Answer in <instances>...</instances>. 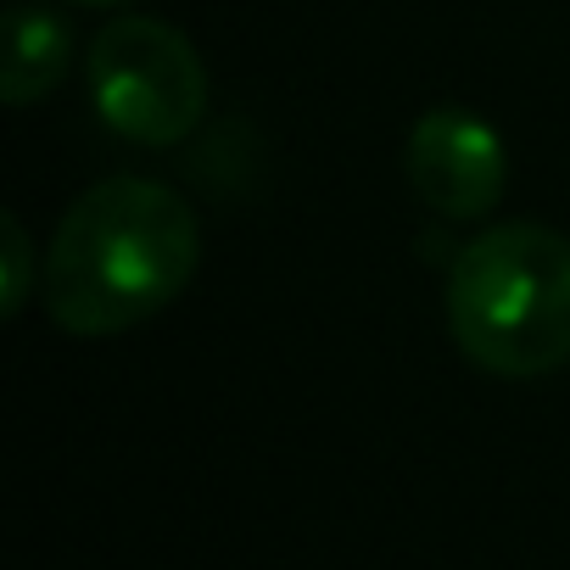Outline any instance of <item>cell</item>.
Here are the masks:
<instances>
[{
  "label": "cell",
  "instance_id": "cell-1",
  "mask_svg": "<svg viewBox=\"0 0 570 570\" xmlns=\"http://www.w3.org/2000/svg\"><path fill=\"white\" fill-rule=\"evenodd\" d=\"M202 263V229L179 190L157 179L90 185L46 252V308L68 336H118L163 314Z\"/></svg>",
  "mask_w": 570,
  "mask_h": 570
},
{
  "label": "cell",
  "instance_id": "cell-2",
  "mask_svg": "<svg viewBox=\"0 0 570 570\" xmlns=\"http://www.w3.org/2000/svg\"><path fill=\"white\" fill-rule=\"evenodd\" d=\"M448 331L503 381L570 364V240L548 224H492L448 268Z\"/></svg>",
  "mask_w": 570,
  "mask_h": 570
},
{
  "label": "cell",
  "instance_id": "cell-3",
  "mask_svg": "<svg viewBox=\"0 0 570 570\" xmlns=\"http://www.w3.org/2000/svg\"><path fill=\"white\" fill-rule=\"evenodd\" d=\"M90 101L135 146H179L207 112L196 46L157 18H118L90 46Z\"/></svg>",
  "mask_w": 570,
  "mask_h": 570
},
{
  "label": "cell",
  "instance_id": "cell-4",
  "mask_svg": "<svg viewBox=\"0 0 570 570\" xmlns=\"http://www.w3.org/2000/svg\"><path fill=\"white\" fill-rule=\"evenodd\" d=\"M403 163H409V185L420 190V202L442 218H487L509 174L498 129L464 107L425 112L409 129Z\"/></svg>",
  "mask_w": 570,
  "mask_h": 570
},
{
  "label": "cell",
  "instance_id": "cell-5",
  "mask_svg": "<svg viewBox=\"0 0 570 570\" xmlns=\"http://www.w3.org/2000/svg\"><path fill=\"white\" fill-rule=\"evenodd\" d=\"M68 29L46 7H12L7 12V62H0V96L12 107H29L51 96L68 73Z\"/></svg>",
  "mask_w": 570,
  "mask_h": 570
},
{
  "label": "cell",
  "instance_id": "cell-6",
  "mask_svg": "<svg viewBox=\"0 0 570 570\" xmlns=\"http://www.w3.org/2000/svg\"><path fill=\"white\" fill-rule=\"evenodd\" d=\"M0 229H7V314H18L23 308V297H29V263H35V252H29V235H23V224L7 213V224H0Z\"/></svg>",
  "mask_w": 570,
  "mask_h": 570
},
{
  "label": "cell",
  "instance_id": "cell-7",
  "mask_svg": "<svg viewBox=\"0 0 570 570\" xmlns=\"http://www.w3.org/2000/svg\"><path fill=\"white\" fill-rule=\"evenodd\" d=\"M85 7H118V0H85Z\"/></svg>",
  "mask_w": 570,
  "mask_h": 570
}]
</instances>
